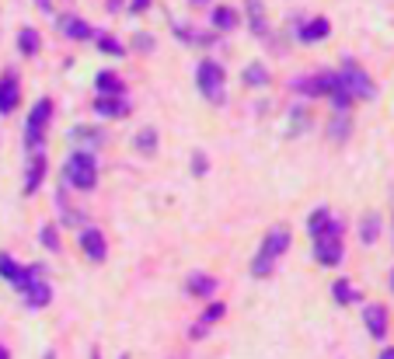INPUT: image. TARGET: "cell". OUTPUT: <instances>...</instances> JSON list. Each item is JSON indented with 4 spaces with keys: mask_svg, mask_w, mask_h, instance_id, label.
<instances>
[{
    "mask_svg": "<svg viewBox=\"0 0 394 359\" xmlns=\"http://www.w3.org/2000/svg\"><path fill=\"white\" fill-rule=\"evenodd\" d=\"M377 231H381V216H377V213L363 216V223H359V238H363V244H373V241H377Z\"/></svg>",
    "mask_w": 394,
    "mask_h": 359,
    "instance_id": "obj_23",
    "label": "cell"
},
{
    "mask_svg": "<svg viewBox=\"0 0 394 359\" xmlns=\"http://www.w3.org/2000/svg\"><path fill=\"white\" fill-rule=\"evenodd\" d=\"M328 220H332V209H328V206H317L314 213L307 216V234H311V238H317V234L328 227Z\"/></svg>",
    "mask_w": 394,
    "mask_h": 359,
    "instance_id": "obj_20",
    "label": "cell"
},
{
    "mask_svg": "<svg viewBox=\"0 0 394 359\" xmlns=\"http://www.w3.org/2000/svg\"><path fill=\"white\" fill-rule=\"evenodd\" d=\"M332 297H335L339 304H356V300H359V293H356V286L349 280L335 282V286H332Z\"/></svg>",
    "mask_w": 394,
    "mask_h": 359,
    "instance_id": "obj_22",
    "label": "cell"
},
{
    "mask_svg": "<svg viewBox=\"0 0 394 359\" xmlns=\"http://www.w3.org/2000/svg\"><path fill=\"white\" fill-rule=\"evenodd\" d=\"M18 293H21V300H25L28 307H45V304L53 300V286H49L45 280L28 282V286H21Z\"/></svg>",
    "mask_w": 394,
    "mask_h": 359,
    "instance_id": "obj_13",
    "label": "cell"
},
{
    "mask_svg": "<svg viewBox=\"0 0 394 359\" xmlns=\"http://www.w3.org/2000/svg\"><path fill=\"white\" fill-rule=\"evenodd\" d=\"M18 49H21L25 56H35V53H39V32H35V28H21V32H18Z\"/></svg>",
    "mask_w": 394,
    "mask_h": 359,
    "instance_id": "obj_21",
    "label": "cell"
},
{
    "mask_svg": "<svg viewBox=\"0 0 394 359\" xmlns=\"http://www.w3.org/2000/svg\"><path fill=\"white\" fill-rule=\"evenodd\" d=\"M21 101V84H18V74L14 70H4L0 74V116H11Z\"/></svg>",
    "mask_w": 394,
    "mask_h": 359,
    "instance_id": "obj_7",
    "label": "cell"
},
{
    "mask_svg": "<svg viewBox=\"0 0 394 359\" xmlns=\"http://www.w3.org/2000/svg\"><path fill=\"white\" fill-rule=\"evenodd\" d=\"M80 251H84L91 262H105L109 241H105V234H102L98 227H84V231H80Z\"/></svg>",
    "mask_w": 394,
    "mask_h": 359,
    "instance_id": "obj_9",
    "label": "cell"
},
{
    "mask_svg": "<svg viewBox=\"0 0 394 359\" xmlns=\"http://www.w3.org/2000/svg\"><path fill=\"white\" fill-rule=\"evenodd\" d=\"M18 272H21V265H18V262H14L11 255H4V251H0V276L14 282V280H18Z\"/></svg>",
    "mask_w": 394,
    "mask_h": 359,
    "instance_id": "obj_25",
    "label": "cell"
},
{
    "mask_svg": "<svg viewBox=\"0 0 394 359\" xmlns=\"http://www.w3.org/2000/svg\"><path fill=\"white\" fill-rule=\"evenodd\" d=\"M185 293H189V297H213V293H217V280L206 276V272H192V276L185 280Z\"/></svg>",
    "mask_w": 394,
    "mask_h": 359,
    "instance_id": "obj_15",
    "label": "cell"
},
{
    "mask_svg": "<svg viewBox=\"0 0 394 359\" xmlns=\"http://www.w3.org/2000/svg\"><path fill=\"white\" fill-rule=\"evenodd\" d=\"M94 112L98 116H129V101L126 98H94Z\"/></svg>",
    "mask_w": 394,
    "mask_h": 359,
    "instance_id": "obj_16",
    "label": "cell"
},
{
    "mask_svg": "<svg viewBox=\"0 0 394 359\" xmlns=\"http://www.w3.org/2000/svg\"><path fill=\"white\" fill-rule=\"evenodd\" d=\"M154 143H158V136H154V129H143V133L136 136V147H140V150H147V154L154 150Z\"/></svg>",
    "mask_w": 394,
    "mask_h": 359,
    "instance_id": "obj_28",
    "label": "cell"
},
{
    "mask_svg": "<svg viewBox=\"0 0 394 359\" xmlns=\"http://www.w3.org/2000/svg\"><path fill=\"white\" fill-rule=\"evenodd\" d=\"M244 84H258V87H266V84H269L266 67H262V63H251V67L244 70Z\"/></svg>",
    "mask_w": 394,
    "mask_h": 359,
    "instance_id": "obj_24",
    "label": "cell"
},
{
    "mask_svg": "<svg viewBox=\"0 0 394 359\" xmlns=\"http://www.w3.org/2000/svg\"><path fill=\"white\" fill-rule=\"evenodd\" d=\"M35 4H39V7H42V11H45V14L53 11V0H35Z\"/></svg>",
    "mask_w": 394,
    "mask_h": 359,
    "instance_id": "obj_33",
    "label": "cell"
},
{
    "mask_svg": "<svg viewBox=\"0 0 394 359\" xmlns=\"http://www.w3.org/2000/svg\"><path fill=\"white\" fill-rule=\"evenodd\" d=\"M346 126H349V119H346V116H342V119H335V122H332V136H339V140H342V136L349 133Z\"/></svg>",
    "mask_w": 394,
    "mask_h": 359,
    "instance_id": "obj_29",
    "label": "cell"
},
{
    "mask_svg": "<svg viewBox=\"0 0 394 359\" xmlns=\"http://www.w3.org/2000/svg\"><path fill=\"white\" fill-rule=\"evenodd\" d=\"M213 28H217V32H231V28H237L234 7H217V11H213Z\"/></svg>",
    "mask_w": 394,
    "mask_h": 359,
    "instance_id": "obj_19",
    "label": "cell"
},
{
    "mask_svg": "<svg viewBox=\"0 0 394 359\" xmlns=\"http://www.w3.org/2000/svg\"><path fill=\"white\" fill-rule=\"evenodd\" d=\"M49 119H53V101H49V98H39L35 109H32V116H28V122H25V147H28V150H42Z\"/></svg>",
    "mask_w": 394,
    "mask_h": 359,
    "instance_id": "obj_6",
    "label": "cell"
},
{
    "mask_svg": "<svg viewBox=\"0 0 394 359\" xmlns=\"http://www.w3.org/2000/svg\"><path fill=\"white\" fill-rule=\"evenodd\" d=\"M192 171H206V158H202V154H196V160H192Z\"/></svg>",
    "mask_w": 394,
    "mask_h": 359,
    "instance_id": "obj_32",
    "label": "cell"
},
{
    "mask_svg": "<svg viewBox=\"0 0 394 359\" xmlns=\"http://www.w3.org/2000/svg\"><path fill=\"white\" fill-rule=\"evenodd\" d=\"M293 87H297L300 94H332V91L339 87V77H335V70H321L317 77L293 80Z\"/></svg>",
    "mask_w": 394,
    "mask_h": 359,
    "instance_id": "obj_8",
    "label": "cell"
},
{
    "mask_svg": "<svg viewBox=\"0 0 394 359\" xmlns=\"http://www.w3.org/2000/svg\"><path fill=\"white\" fill-rule=\"evenodd\" d=\"M290 248V231L276 223V227H269V234L262 241V248H258V255L251 258V276H269L273 269H276V262L283 258V251Z\"/></svg>",
    "mask_w": 394,
    "mask_h": 359,
    "instance_id": "obj_1",
    "label": "cell"
},
{
    "mask_svg": "<svg viewBox=\"0 0 394 359\" xmlns=\"http://www.w3.org/2000/svg\"><path fill=\"white\" fill-rule=\"evenodd\" d=\"M391 289H394V276H391Z\"/></svg>",
    "mask_w": 394,
    "mask_h": 359,
    "instance_id": "obj_39",
    "label": "cell"
},
{
    "mask_svg": "<svg viewBox=\"0 0 394 359\" xmlns=\"http://www.w3.org/2000/svg\"><path fill=\"white\" fill-rule=\"evenodd\" d=\"M363 321H366V331H370L373 338H384V335H388V307H384V304H366Z\"/></svg>",
    "mask_w": 394,
    "mask_h": 359,
    "instance_id": "obj_12",
    "label": "cell"
},
{
    "mask_svg": "<svg viewBox=\"0 0 394 359\" xmlns=\"http://www.w3.org/2000/svg\"><path fill=\"white\" fill-rule=\"evenodd\" d=\"M56 28H60L63 35H70V39H98V28L87 25V21H80L77 14H63V18L56 21Z\"/></svg>",
    "mask_w": 394,
    "mask_h": 359,
    "instance_id": "obj_11",
    "label": "cell"
},
{
    "mask_svg": "<svg viewBox=\"0 0 394 359\" xmlns=\"http://www.w3.org/2000/svg\"><path fill=\"white\" fill-rule=\"evenodd\" d=\"M224 314H227V307H224L220 300H217V304H209V307H206V314L199 318V324H192V331H189V335H192V338H199V335H206V328H209L213 321H220Z\"/></svg>",
    "mask_w": 394,
    "mask_h": 359,
    "instance_id": "obj_17",
    "label": "cell"
},
{
    "mask_svg": "<svg viewBox=\"0 0 394 359\" xmlns=\"http://www.w3.org/2000/svg\"><path fill=\"white\" fill-rule=\"evenodd\" d=\"M136 49H154V39L151 35H136Z\"/></svg>",
    "mask_w": 394,
    "mask_h": 359,
    "instance_id": "obj_31",
    "label": "cell"
},
{
    "mask_svg": "<svg viewBox=\"0 0 394 359\" xmlns=\"http://www.w3.org/2000/svg\"><path fill=\"white\" fill-rule=\"evenodd\" d=\"M335 74H339V87H342L353 101H370V98H377V84L366 77V70H359L353 60H346L342 70H335Z\"/></svg>",
    "mask_w": 394,
    "mask_h": 359,
    "instance_id": "obj_4",
    "label": "cell"
},
{
    "mask_svg": "<svg viewBox=\"0 0 394 359\" xmlns=\"http://www.w3.org/2000/svg\"><path fill=\"white\" fill-rule=\"evenodd\" d=\"M91 359H102V356H98V353H94V356H91Z\"/></svg>",
    "mask_w": 394,
    "mask_h": 359,
    "instance_id": "obj_38",
    "label": "cell"
},
{
    "mask_svg": "<svg viewBox=\"0 0 394 359\" xmlns=\"http://www.w3.org/2000/svg\"><path fill=\"white\" fill-rule=\"evenodd\" d=\"M314 258H317V265H324V269H332V265L342 262V220L332 216L328 227L314 238Z\"/></svg>",
    "mask_w": 394,
    "mask_h": 359,
    "instance_id": "obj_3",
    "label": "cell"
},
{
    "mask_svg": "<svg viewBox=\"0 0 394 359\" xmlns=\"http://www.w3.org/2000/svg\"><path fill=\"white\" fill-rule=\"evenodd\" d=\"M192 4H206V0H192Z\"/></svg>",
    "mask_w": 394,
    "mask_h": 359,
    "instance_id": "obj_37",
    "label": "cell"
},
{
    "mask_svg": "<svg viewBox=\"0 0 394 359\" xmlns=\"http://www.w3.org/2000/svg\"><path fill=\"white\" fill-rule=\"evenodd\" d=\"M42 244H45L49 251H60V238H56V227H53V223L42 227Z\"/></svg>",
    "mask_w": 394,
    "mask_h": 359,
    "instance_id": "obj_27",
    "label": "cell"
},
{
    "mask_svg": "<svg viewBox=\"0 0 394 359\" xmlns=\"http://www.w3.org/2000/svg\"><path fill=\"white\" fill-rule=\"evenodd\" d=\"M116 7H122V0H109V11H116Z\"/></svg>",
    "mask_w": 394,
    "mask_h": 359,
    "instance_id": "obj_35",
    "label": "cell"
},
{
    "mask_svg": "<svg viewBox=\"0 0 394 359\" xmlns=\"http://www.w3.org/2000/svg\"><path fill=\"white\" fill-rule=\"evenodd\" d=\"M0 359H11V356H7V349H4V346H0Z\"/></svg>",
    "mask_w": 394,
    "mask_h": 359,
    "instance_id": "obj_36",
    "label": "cell"
},
{
    "mask_svg": "<svg viewBox=\"0 0 394 359\" xmlns=\"http://www.w3.org/2000/svg\"><path fill=\"white\" fill-rule=\"evenodd\" d=\"M63 178H67L70 189L91 192V189L98 185V160H94V154H91V150H74V154L67 158Z\"/></svg>",
    "mask_w": 394,
    "mask_h": 359,
    "instance_id": "obj_2",
    "label": "cell"
},
{
    "mask_svg": "<svg viewBox=\"0 0 394 359\" xmlns=\"http://www.w3.org/2000/svg\"><path fill=\"white\" fill-rule=\"evenodd\" d=\"M196 87L202 91L206 101L220 105L224 101V67L217 60H202L196 67Z\"/></svg>",
    "mask_w": 394,
    "mask_h": 359,
    "instance_id": "obj_5",
    "label": "cell"
},
{
    "mask_svg": "<svg viewBox=\"0 0 394 359\" xmlns=\"http://www.w3.org/2000/svg\"><path fill=\"white\" fill-rule=\"evenodd\" d=\"M45 178V150H28V167H25V192L32 196Z\"/></svg>",
    "mask_w": 394,
    "mask_h": 359,
    "instance_id": "obj_10",
    "label": "cell"
},
{
    "mask_svg": "<svg viewBox=\"0 0 394 359\" xmlns=\"http://www.w3.org/2000/svg\"><path fill=\"white\" fill-rule=\"evenodd\" d=\"M94 87H98V98H122L126 94V84H122V77L116 70H102L98 80H94Z\"/></svg>",
    "mask_w": 394,
    "mask_h": 359,
    "instance_id": "obj_14",
    "label": "cell"
},
{
    "mask_svg": "<svg viewBox=\"0 0 394 359\" xmlns=\"http://www.w3.org/2000/svg\"><path fill=\"white\" fill-rule=\"evenodd\" d=\"M98 49H102V53H116V56L126 53V45L119 39H112V35H105V32H98Z\"/></svg>",
    "mask_w": 394,
    "mask_h": 359,
    "instance_id": "obj_26",
    "label": "cell"
},
{
    "mask_svg": "<svg viewBox=\"0 0 394 359\" xmlns=\"http://www.w3.org/2000/svg\"><path fill=\"white\" fill-rule=\"evenodd\" d=\"M147 7H151V0H129V14H140Z\"/></svg>",
    "mask_w": 394,
    "mask_h": 359,
    "instance_id": "obj_30",
    "label": "cell"
},
{
    "mask_svg": "<svg viewBox=\"0 0 394 359\" xmlns=\"http://www.w3.org/2000/svg\"><path fill=\"white\" fill-rule=\"evenodd\" d=\"M381 359H394V346H391V349H384V353H381Z\"/></svg>",
    "mask_w": 394,
    "mask_h": 359,
    "instance_id": "obj_34",
    "label": "cell"
},
{
    "mask_svg": "<svg viewBox=\"0 0 394 359\" xmlns=\"http://www.w3.org/2000/svg\"><path fill=\"white\" fill-rule=\"evenodd\" d=\"M328 32H332L328 18H314V21L300 25V42H317V39H328Z\"/></svg>",
    "mask_w": 394,
    "mask_h": 359,
    "instance_id": "obj_18",
    "label": "cell"
}]
</instances>
